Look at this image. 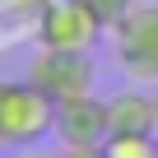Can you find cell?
Segmentation results:
<instances>
[{"instance_id":"6da1fadb","label":"cell","mask_w":158,"mask_h":158,"mask_svg":"<svg viewBox=\"0 0 158 158\" xmlns=\"http://www.w3.org/2000/svg\"><path fill=\"white\" fill-rule=\"evenodd\" d=\"M56 135V102L33 79H0V149H37Z\"/></svg>"},{"instance_id":"7a4b0ae2","label":"cell","mask_w":158,"mask_h":158,"mask_svg":"<svg viewBox=\"0 0 158 158\" xmlns=\"http://www.w3.org/2000/svg\"><path fill=\"white\" fill-rule=\"evenodd\" d=\"M112 56L135 84H158V0H135L112 28Z\"/></svg>"},{"instance_id":"3957f363","label":"cell","mask_w":158,"mask_h":158,"mask_svg":"<svg viewBox=\"0 0 158 158\" xmlns=\"http://www.w3.org/2000/svg\"><path fill=\"white\" fill-rule=\"evenodd\" d=\"M107 23L93 14L89 0H47L33 37L37 47H56V51H93Z\"/></svg>"},{"instance_id":"277c9868","label":"cell","mask_w":158,"mask_h":158,"mask_svg":"<svg viewBox=\"0 0 158 158\" xmlns=\"http://www.w3.org/2000/svg\"><path fill=\"white\" fill-rule=\"evenodd\" d=\"M93 56L89 51H56V47H37V56L28 60V79L51 98V102H70V98H89L93 93Z\"/></svg>"},{"instance_id":"5b68a950","label":"cell","mask_w":158,"mask_h":158,"mask_svg":"<svg viewBox=\"0 0 158 158\" xmlns=\"http://www.w3.org/2000/svg\"><path fill=\"white\" fill-rule=\"evenodd\" d=\"M112 135L107 126V102L102 98H70V102H56V139L65 149H102Z\"/></svg>"},{"instance_id":"8992f818","label":"cell","mask_w":158,"mask_h":158,"mask_svg":"<svg viewBox=\"0 0 158 158\" xmlns=\"http://www.w3.org/2000/svg\"><path fill=\"white\" fill-rule=\"evenodd\" d=\"M107 126L112 135H153V93L144 84H130L107 98Z\"/></svg>"},{"instance_id":"52a82bcc","label":"cell","mask_w":158,"mask_h":158,"mask_svg":"<svg viewBox=\"0 0 158 158\" xmlns=\"http://www.w3.org/2000/svg\"><path fill=\"white\" fill-rule=\"evenodd\" d=\"M107 158H158V135H107Z\"/></svg>"},{"instance_id":"ba28073f","label":"cell","mask_w":158,"mask_h":158,"mask_svg":"<svg viewBox=\"0 0 158 158\" xmlns=\"http://www.w3.org/2000/svg\"><path fill=\"white\" fill-rule=\"evenodd\" d=\"M89 5H93V14H98V19L107 23V33H112V28L121 23V14H126L130 5H135V0H89Z\"/></svg>"},{"instance_id":"9c48e42d","label":"cell","mask_w":158,"mask_h":158,"mask_svg":"<svg viewBox=\"0 0 158 158\" xmlns=\"http://www.w3.org/2000/svg\"><path fill=\"white\" fill-rule=\"evenodd\" d=\"M60 158H107L102 149H60Z\"/></svg>"},{"instance_id":"30bf717a","label":"cell","mask_w":158,"mask_h":158,"mask_svg":"<svg viewBox=\"0 0 158 158\" xmlns=\"http://www.w3.org/2000/svg\"><path fill=\"white\" fill-rule=\"evenodd\" d=\"M19 158H60V153H42V149H23Z\"/></svg>"},{"instance_id":"8fae6325","label":"cell","mask_w":158,"mask_h":158,"mask_svg":"<svg viewBox=\"0 0 158 158\" xmlns=\"http://www.w3.org/2000/svg\"><path fill=\"white\" fill-rule=\"evenodd\" d=\"M153 135H158V84H153Z\"/></svg>"}]
</instances>
